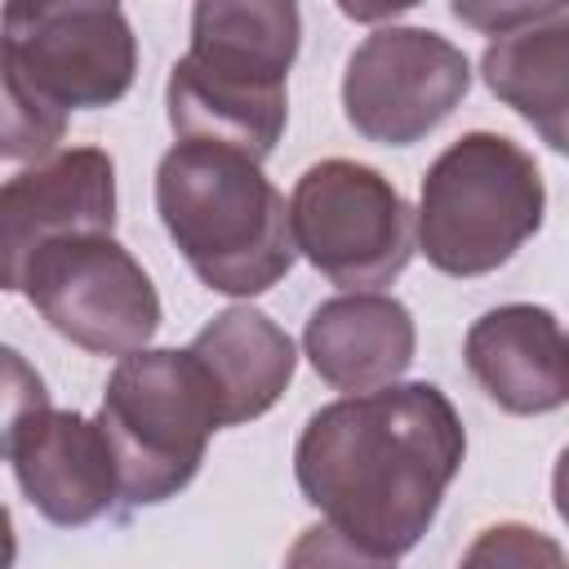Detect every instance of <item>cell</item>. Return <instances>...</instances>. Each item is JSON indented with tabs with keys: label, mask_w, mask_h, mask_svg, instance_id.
Masks as SVG:
<instances>
[{
	"label": "cell",
	"mask_w": 569,
	"mask_h": 569,
	"mask_svg": "<svg viewBox=\"0 0 569 569\" xmlns=\"http://www.w3.org/2000/svg\"><path fill=\"white\" fill-rule=\"evenodd\" d=\"M471 89L467 53L427 27L369 31L342 71V111L351 129L382 147L427 138Z\"/></svg>",
	"instance_id": "9c48e42d"
},
{
	"label": "cell",
	"mask_w": 569,
	"mask_h": 569,
	"mask_svg": "<svg viewBox=\"0 0 569 569\" xmlns=\"http://www.w3.org/2000/svg\"><path fill=\"white\" fill-rule=\"evenodd\" d=\"M284 569H396V560L360 547L356 538H347L325 520L293 538V547L284 551Z\"/></svg>",
	"instance_id": "d6986e66"
},
{
	"label": "cell",
	"mask_w": 569,
	"mask_h": 569,
	"mask_svg": "<svg viewBox=\"0 0 569 569\" xmlns=\"http://www.w3.org/2000/svg\"><path fill=\"white\" fill-rule=\"evenodd\" d=\"M98 427L116 453L120 498L151 507L196 480L222 413L191 351L147 347L111 369Z\"/></svg>",
	"instance_id": "277c9868"
},
{
	"label": "cell",
	"mask_w": 569,
	"mask_h": 569,
	"mask_svg": "<svg viewBox=\"0 0 569 569\" xmlns=\"http://www.w3.org/2000/svg\"><path fill=\"white\" fill-rule=\"evenodd\" d=\"M67 133V111L40 98L22 76L4 71V133H0V156L4 160H49L58 156L53 147Z\"/></svg>",
	"instance_id": "e0dca14e"
},
{
	"label": "cell",
	"mask_w": 569,
	"mask_h": 569,
	"mask_svg": "<svg viewBox=\"0 0 569 569\" xmlns=\"http://www.w3.org/2000/svg\"><path fill=\"white\" fill-rule=\"evenodd\" d=\"M116 164L102 147H67L36 169H22L0 191V280L13 289L27 258L67 236H111Z\"/></svg>",
	"instance_id": "30bf717a"
},
{
	"label": "cell",
	"mask_w": 569,
	"mask_h": 569,
	"mask_svg": "<svg viewBox=\"0 0 569 569\" xmlns=\"http://www.w3.org/2000/svg\"><path fill=\"white\" fill-rule=\"evenodd\" d=\"M467 453L453 400L436 382H391L316 409L293 449L302 498L378 556H405L431 529Z\"/></svg>",
	"instance_id": "6da1fadb"
},
{
	"label": "cell",
	"mask_w": 569,
	"mask_h": 569,
	"mask_svg": "<svg viewBox=\"0 0 569 569\" xmlns=\"http://www.w3.org/2000/svg\"><path fill=\"white\" fill-rule=\"evenodd\" d=\"M67 342L93 356H133L160 329V293L116 236H67L40 244L13 280Z\"/></svg>",
	"instance_id": "8992f818"
},
{
	"label": "cell",
	"mask_w": 569,
	"mask_h": 569,
	"mask_svg": "<svg viewBox=\"0 0 569 569\" xmlns=\"http://www.w3.org/2000/svg\"><path fill=\"white\" fill-rule=\"evenodd\" d=\"M480 391L507 413H551L569 405V333L547 307L507 302L485 311L462 342Z\"/></svg>",
	"instance_id": "8fae6325"
},
{
	"label": "cell",
	"mask_w": 569,
	"mask_h": 569,
	"mask_svg": "<svg viewBox=\"0 0 569 569\" xmlns=\"http://www.w3.org/2000/svg\"><path fill=\"white\" fill-rule=\"evenodd\" d=\"M204 369L222 427H240L262 418L293 378V338L258 307H227L218 311L187 347Z\"/></svg>",
	"instance_id": "9a60e30c"
},
{
	"label": "cell",
	"mask_w": 569,
	"mask_h": 569,
	"mask_svg": "<svg viewBox=\"0 0 569 569\" xmlns=\"http://www.w3.org/2000/svg\"><path fill=\"white\" fill-rule=\"evenodd\" d=\"M156 209L187 267L227 298L267 293L298 258L284 196L258 160L231 147L178 142L164 151Z\"/></svg>",
	"instance_id": "7a4b0ae2"
},
{
	"label": "cell",
	"mask_w": 569,
	"mask_h": 569,
	"mask_svg": "<svg viewBox=\"0 0 569 569\" xmlns=\"http://www.w3.org/2000/svg\"><path fill=\"white\" fill-rule=\"evenodd\" d=\"M4 458L27 502L62 529L98 520L120 493L116 453L98 418L53 409L18 351H4Z\"/></svg>",
	"instance_id": "52a82bcc"
},
{
	"label": "cell",
	"mask_w": 569,
	"mask_h": 569,
	"mask_svg": "<svg viewBox=\"0 0 569 569\" xmlns=\"http://www.w3.org/2000/svg\"><path fill=\"white\" fill-rule=\"evenodd\" d=\"M480 76L547 147L569 151V9L529 4L516 27L485 44Z\"/></svg>",
	"instance_id": "4fadbf2b"
},
{
	"label": "cell",
	"mask_w": 569,
	"mask_h": 569,
	"mask_svg": "<svg viewBox=\"0 0 569 569\" xmlns=\"http://www.w3.org/2000/svg\"><path fill=\"white\" fill-rule=\"evenodd\" d=\"M551 498H556V516L569 525V445H565L560 458H556V471H551Z\"/></svg>",
	"instance_id": "ffe728a7"
},
{
	"label": "cell",
	"mask_w": 569,
	"mask_h": 569,
	"mask_svg": "<svg viewBox=\"0 0 569 569\" xmlns=\"http://www.w3.org/2000/svg\"><path fill=\"white\" fill-rule=\"evenodd\" d=\"M302 18L289 0H200L191 9V58L253 84L284 89Z\"/></svg>",
	"instance_id": "2e32d148"
},
{
	"label": "cell",
	"mask_w": 569,
	"mask_h": 569,
	"mask_svg": "<svg viewBox=\"0 0 569 569\" xmlns=\"http://www.w3.org/2000/svg\"><path fill=\"white\" fill-rule=\"evenodd\" d=\"M164 107L178 142L231 147L249 160H267L289 120V93L276 84H253L222 76L191 53H182L164 84Z\"/></svg>",
	"instance_id": "5bb4252c"
},
{
	"label": "cell",
	"mask_w": 569,
	"mask_h": 569,
	"mask_svg": "<svg viewBox=\"0 0 569 569\" xmlns=\"http://www.w3.org/2000/svg\"><path fill=\"white\" fill-rule=\"evenodd\" d=\"M298 253L347 293H378L413 258L418 218L373 164L320 160L302 169L289 196Z\"/></svg>",
	"instance_id": "5b68a950"
},
{
	"label": "cell",
	"mask_w": 569,
	"mask_h": 569,
	"mask_svg": "<svg viewBox=\"0 0 569 569\" xmlns=\"http://www.w3.org/2000/svg\"><path fill=\"white\" fill-rule=\"evenodd\" d=\"M547 187L533 156L489 129L449 142L422 173L418 249L445 276L498 271L538 227Z\"/></svg>",
	"instance_id": "3957f363"
},
{
	"label": "cell",
	"mask_w": 569,
	"mask_h": 569,
	"mask_svg": "<svg viewBox=\"0 0 569 569\" xmlns=\"http://www.w3.org/2000/svg\"><path fill=\"white\" fill-rule=\"evenodd\" d=\"M0 67L62 111H93L129 93L138 40L124 9L107 0L9 4Z\"/></svg>",
	"instance_id": "ba28073f"
},
{
	"label": "cell",
	"mask_w": 569,
	"mask_h": 569,
	"mask_svg": "<svg viewBox=\"0 0 569 569\" xmlns=\"http://www.w3.org/2000/svg\"><path fill=\"white\" fill-rule=\"evenodd\" d=\"M458 569H569V556L551 533L520 520H502L471 538Z\"/></svg>",
	"instance_id": "ac0fdd59"
},
{
	"label": "cell",
	"mask_w": 569,
	"mask_h": 569,
	"mask_svg": "<svg viewBox=\"0 0 569 569\" xmlns=\"http://www.w3.org/2000/svg\"><path fill=\"white\" fill-rule=\"evenodd\" d=\"M418 329L391 293H338L320 302L302 329L311 369L347 396L382 391L413 365Z\"/></svg>",
	"instance_id": "7c38bea8"
}]
</instances>
